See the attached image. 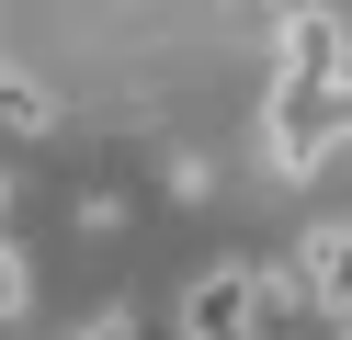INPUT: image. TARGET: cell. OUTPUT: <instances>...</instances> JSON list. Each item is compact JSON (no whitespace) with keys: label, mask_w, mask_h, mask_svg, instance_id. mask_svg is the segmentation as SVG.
I'll return each mask as SVG.
<instances>
[{"label":"cell","mask_w":352,"mask_h":340,"mask_svg":"<svg viewBox=\"0 0 352 340\" xmlns=\"http://www.w3.org/2000/svg\"><path fill=\"white\" fill-rule=\"evenodd\" d=\"M23 295H34V261H23L12 238H0V317H23Z\"/></svg>","instance_id":"obj_4"},{"label":"cell","mask_w":352,"mask_h":340,"mask_svg":"<svg viewBox=\"0 0 352 340\" xmlns=\"http://www.w3.org/2000/svg\"><path fill=\"white\" fill-rule=\"evenodd\" d=\"M46 125H57V102H46L34 80H12V68H0V136H46Z\"/></svg>","instance_id":"obj_3"},{"label":"cell","mask_w":352,"mask_h":340,"mask_svg":"<svg viewBox=\"0 0 352 340\" xmlns=\"http://www.w3.org/2000/svg\"><path fill=\"white\" fill-rule=\"evenodd\" d=\"M205 329H250V272H205V284H193V306H182V340H205Z\"/></svg>","instance_id":"obj_2"},{"label":"cell","mask_w":352,"mask_h":340,"mask_svg":"<svg viewBox=\"0 0 352 340\" xmlns=\"http://www.w3.org/2000/svg\"><path fill=\"white\" fill-rule=\"evenodd\" d=\"M80 340H137V317H91V329H80Z\"/></svg>","instance_id":"obj_5"},{"label":"cell","mask_w":352,"mask_h":340,"mask_svg":"<svg viewBox=\"0 0 352 340\" xmlns=\"http://www.w3.org/2000/svg\"><path fill=\"white\" fill-rule=\"evenodd\" d=\"M205 340H250V329H205Z\"/></svg>","instance_id":"obj_6"},{"label":"cell","mask_w":352,"mask_h":340,"mask_svg":"<svg viewBox=\"0 0 352 340\" xmlns=\"http://www.w3.org/2000/svg\"><path fill=\"white\" fill-rule=\"evenodd\" d=\"M341 148V23L329 12H284V91H273V159L318 170Z\"/></svg>","instance_id":"obj_1"}]
</instances>
